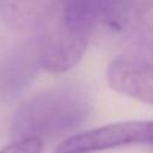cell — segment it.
Returning <instances> with one entry per match:
<instances>
[{
	"label": "cell",
	"mask_w": 153,
	"mask_h": 153,
	"mask_svg": "<svg viewBox=\"0 0 153 153\" xmlns=\"http://www.w3.org/2000/svg\"><path fill=\"white\" fill-rule=\"evenodd\" d=\"M91 114L86 90L65 84L42 91L23 102L12 118V133L17 139L35 137L43 141L63 136L80 128Z\"/></svg>",
	"instance_id": "1"
},
{
	"label": "cell",
	"mask_w": 153,
	"mask_h": 153,
	"mask_svg": "<svg viewBox=\"0 0 153 153\" xmlns=\"http://www.w3.org/2000/svg\"><path fill=\"white\" fill-rule=\"evenodd\" d=\"M94 29L60 10L36 33L35 41L41 68L63 73L74 67L86 51Z\"/></svg>",
	"instance_id": "2"
},
{
	"label": "cell",
	"mask_w": 153,
	"mask_h": 153,
	"mask_svg": "<svg viewBox=\"0 0 153 153\" xmlns=\"http://www.w3.org/2000/svg\"><path fill=\"white\" fill-rule=\"evenodd\" d=\"M152 141L151 121H127L74 134L63 140L55 153H94L128 145H151Z\"/></svg>",
	"instance_id": "3"
},
{
	"label": "cell",
	"mask_w": 153,
	"mask_h": 153,
	"mask_svg": "<svg viewBox=\"0 0 153 153\" xmlns=\"http://www.w3.org/2000/svg\"><path fill=\"white\" fill-rule=\"evenodd\" d=\"M106 75L115 91L152 104L153 69L149 61L136 56H120L109 65Z\"/></svg>",
	"instance_id": "4"
},
{
	"label": "cell",
	"mask_w": 153,
	"mask_h": 153,
	"mask_svg": "<svg viewBox=\"0 0 153 153\" xmlns=\"http://www.w3.org/2000/svg\"><path fill=\"white\" fill-rule=\"evenodd\" d=\"M35 38L0 62V94L14 97L27 86L39 68Z\"/></svg>",
	"instance_id": "5"
},
{
	"label": "cell",
	"mask_w": 153,
	"mask_h": 153,
	"mask_svg": "<svg viewBox=\"0 0 153 153\" xmlns=\"http://www.w3.org/2000/svg\"><path fill=\"white\" fill-rule=\"evenodd\" d=\"M60 0H0V13L16 30L39 32L56 13Z\"/></svg>",
	"instance_id": "6"
},
{
	"label": "cell",
	"mask_w": 153,
	"mask_h": 153,
	"mask_svg": "<svg viewBox=\"0 0 153 153\" xmlns=\"http://www.w3.org/2000/svg\"><path fill=\"white\" fill-rule=\"evenodd\" d=\"M44 142L35 137L16 139L0 149V153H42Z\"/></svg>",
	"instance_id": "7"
}]
</instances>
